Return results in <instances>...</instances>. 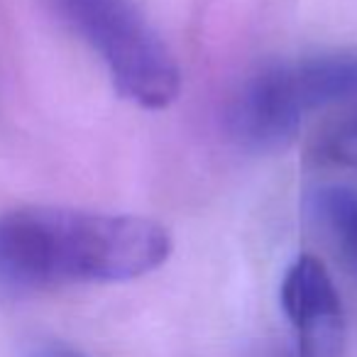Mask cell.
<instances>
[{"label":"cell","mask_w":357,"mask_h":357,"mask_svg":"<svg viewBox=\"0 0 357 357\" xmlns=\"http://www.w3.org/2000/svg\"><path fill=\"white\" fill-rule=\"evenodd\" d=\"M172 252L169 233L139 215L25 206L0 215V287L128 282Z\"/></svg>","instance_id":"1"},{"label":"cell","mask_w":357,"mask_h":357,"mask_svg":"<svg viewBox=\"0 0 357 357\" xmlns=\"http://www.w3.org/2000/svg\"><path fill=\"white\" fill-rule=\"evenodd\" d=\"M357 98L355 54H313L279 61L243 86L230 123L245 142L267 147L291 137L323 108Z\"/></svg>","instance_id":"2"},{"label":"cell","mask_w":357,"mask_h":357,"mask_svg":"<svg viewBox=\"0 0 357 357\" xmlns=\"http://www.w3.org/2000/svg\"><path fill=\"white\" fill-rule=\"evenodd\" d=\"M76 35L98 54L115 89L149 110L172 105L181 74L159 35L130 0H52Z\"/></svg>","instance_id":"3"},{"label":"cell","mask_w":357,"mask_h":357,"mask_svg":"<svg viewBox=\"0 0 357 357\" xmlns=\"http://www.w3.org/2000/svg\"><path fill=\"white\" fill-rule=\"evenodd\" d=\"M282 303L296 337V357H342V303L328 269L316 257L303 255L287 269Z\"/></svg>","instance_id":"4"},{"label":"cell","mask_w":357,"mask_h":357,"mask_svg":"<svg viewBox=\"0 0 357 357\" xmlns=\"http://www.w3.org/2000/svg\"><path fill=\"white\" fill-rule=\"evenodd\" d=\"M313 215L342 257L357 269V189H321L313 196Z\"/></svg>","instance_id":"5"},{"label":"cell","mask_w":357,"mask_h":357,"mask_svg":"<svg viewBox=\"0 0 357 357\" xmlns=\"http://www.w3.org/2000/svg\"><path fill=\"white\" fill-rule=\"evenodd\" d=\"M313 157L328 167L357 169V98L323 128L313 144Z\"/></svg>","instance_id":"6"},{"label":"cell","mask_w":357,"mask_h":357,"mask_svg":"<svg viewBox=\"0 0 357 357\" xmlns=\"http://www.w3.org/2000/svg\"><path fill=\"white\" fill-rule=\"evenodd\" d=\"M27 357H84L81 352H76L74 347L61 345V342H40L30 350Z\"/></svg>","instance_id":"7"}]
</instances>
